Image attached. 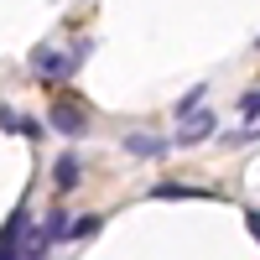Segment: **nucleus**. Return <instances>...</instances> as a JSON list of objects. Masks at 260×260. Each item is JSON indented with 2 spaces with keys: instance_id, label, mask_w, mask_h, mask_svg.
I'll return each mask as SVG.
<instances>
[{
  "instance_id": "obj_1",
  "label": "nucleus",
  "mask_w": 260,
  "mask_h": 260,
  "mask_svg": "<svg viewBox=\"0 0 260 260\" xmlns=\"http://www.w3.org/2000/svg\"><path fill=\"white\" fill-rule=\"evenodd\" d=\"M83 52H89V42H78L73 52H52V47H37V52H31V68H37V78H47V83H62V78H73V73H78Z\"/></svg>"
},
{
  "instance_id": "obj_2",
  "label": "nucleus",
  "mask_w": 260,
  "mask_h": 260,
  "mask_svg": "<svg viewBox=\"0 0 260 260\" xmlns=\"http://www.w3.org/2000/svg\"><path fill=\"white\" fill-rule=\"evenodd\" d=\"M26 240H31V219H26V203H21L6 219V229H0V260H21L26 255Z\"/></svg>"
},
{
  "instance_id": "obj_3",
  "label": "nucleus",
  "mask_w": 260,
  "mask_h": 260,
  "mask_svg": "<svg viewBox=\"0 0 260 260\" xmlns=\"http://www.w3.org/2000/svg\"><path fill=\"white\" fill-rule=\"evenodd\" d=\"M47 125L57 130V136H83V130H89V115H83V104H73V99H57L52 110H47Z\"/></svg>"
},
{
  "instance_id": "obj_4",
  "label": "nucleus",
  "mask_w": 260,
  "mask_h": 260,
  "mask_svg": "<svg viewBox=\"0 0 260 260\" xmlns=\"http://www.w3.org/2000/svg\"><path fill=\"white\" fill-rule=\"evenodd\" d=\"M213 110H192V115H182V125H177V146H198V141H208L213 136Z\"/></svg>"
},
{
  "instance_id": "obj_5",
  "label": "nucleus",
  "mask_w": 260,
  "mask_h": 260,
  "mask_svg": "<svg viewBox=\"0 0 260 260\" xmlns=\"http://www.w3.org/2000/svg\"><path fill=\"white\" fill-rule=\"evenodd\" d=\"M78 177H83L78 156H73V151H62V156L52 161V187H57V192H73V187H78Z\"/></svg>"
},
{
  "instance_id": "obj_6",
  "label": "nucleus",
  "mask_w": 260,
  "mask_h": 260,
  "mask_svg": "<svg viewBox=\"0 0 260 260\" xmlns=\"http://www.w3.org/2000/svg\"><path fill=\"white\" fill-rule=\"evenodd\" d=\"M151 198H161V203H187V198H219V192L192 187V182H161V187H151Z\"/></svg>"
},
{
  "instance_id": "obj_7",
  "label": "nucleus",
  "mask_w": 260,
  "mask_h": 260,
  "mask_svg": "<svg viewBox=\"0 0 260 260\" xmlns=\"http://www.w3.org/2000/svg\"><path fill=\"white\" fill-rule=\"evenodd\" d=\"M125 156H136V161H151V156H167V141L161 136H125Z\"/></svg>"
},
{
  "instance_id": "obj_8",
  "label": "nucleus",
  "mask_w": 260,
  "mask_h": 260,
  "mask_svg": "<svg viewBox=\"0 0 260 260\" xmlns=\"http://www.w3.org/2000/svg\"><path fill=\"white\" fill-rule=\"evenodd\" d=\"M0 130H16V136H26V141H37V136H42V125H37V120H26V115H16V110H0Z\"/></svg>"
},
{
  "instance_id": "obj_9",
  "label": "nucleus",
  "mask_w": 260,
  "mask_h": 260,
  "mask_svg": "<svg viewBox=\"0 0 260 260\" xmlns=\"http://www.w3.org/2000/svg\"><path fill=\"white\" fill-rule=\"evenodd\" d=\"M68 224H73V219H68L62 208H52L47 219H42V229H47V240H68Z\"/></svg>"
},
{
  "instance_id": "obj_10",
  "label": "nucleus",
  "mask_w": 260,
  "mask_h": 260,
  "mask_svg": "<svg viewBox=\"0 0 260 260\" xmlns=\"http://www.w3.org/2000/svg\"><path fill=\"white\" fill-rule=\"evenodd\" d=\"M99 229H104V219L89 213V219H73V224H68V240H89V234H99Z\"/></svg>"
},
{
  "instance_id": "obj_11",
  "label": "nucleus",
  "mask_w": 260,
  "mask_h": 260,
  "mask_svg": "<svg viewBox=\"0 0 260 260\" xmlns=\"http://www.w3.org/2000/svg\"><path fill=\"white\" fill-rule=\"evenodd\" d=\"M203 94H208L203 83H192V89H187V94L177 99V120H182V115H192V110H198V104H203Z\"/></svg>"
},
{
  "instance_id": "obj_12",
  "label": "nucleus",
  "mask_w": 260,
  "mask_h": 260,
  "mask_svg": "<svg viewBox=\"0 0 260 260\" xmlns=\"http://www.w3.org/2000/svg\"><path fill=\"white\" fill-rule=\"evenodd\" d=\"M240 115H245V120H260V89H250V94L240 99Z\"/></svg>"
},
{
  "instance_id": "obj_13",
  "label": "nucleus",
  "mask_w": 260,
  "mask_h": 260,
  "mask_svg": "<svg viewBox=\"0 0 260 260\" xmlns=\"http://www.w3.org/2000/svg\"><path fill=\"white\" fill-rule=\"evenodd\" d=\"M245 224H250V234L260 240V208H245Z\"/></svg>"
},
{
  "instance_id": "obj_14",
  "label": "nucleus",
  "mask_w": 260,
  "mask_h": 260,
  "mask_svg": "<svg viewBox=\"0 0 260 260\" xmlns=\"http://www.w3.org/2000/svg\"><path fill=\"white\" fill-rule=\"evenodd\" d=\"M255 47H260V42H255Z\"/></svg>"
}]
</instances>
